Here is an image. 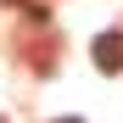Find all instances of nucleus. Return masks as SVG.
Masks as SVG:
<instances>
[{
	"instance_id": "f257e3e1",
	"label": "nucleus",
	"mask_w": 123,
	"mask_h": 123,
	"mask_svg": "<svg viewBox=\"0 0 123 123\" xmlns=\"http://www.w3.org/2000/svg\"><path fill=\"white\" fill-rule=\"evenodd\" d=\"M90 56H95V67L101 73H123V34L112 28V34H101L95 45H90Z\"/></svg>"
},
{
	"instance_id": "f03ea898",
	"label": "nucleus",
	"mask_w": 123,
	"mask_h": 123,
	"mask_svg": "<svg viewBox=\"0 0 123 123\" xmlns=\"http://www.w3.org/2000/svg\"><path fill=\"white\" fill-rule=\"evenodd\" d=\"M62 123H84V117H62Z\"/></svg>"
}]
</instances>
